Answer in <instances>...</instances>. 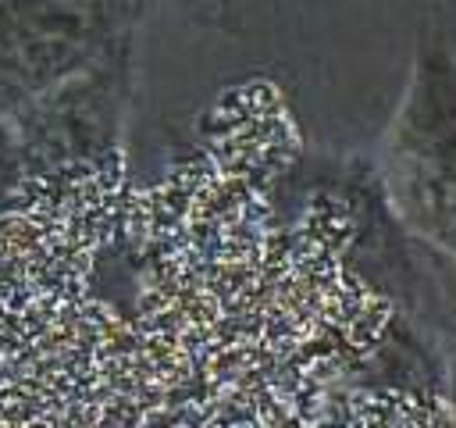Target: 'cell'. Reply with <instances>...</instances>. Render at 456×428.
Returning a JSON list of instances; mask_svg holds the SVG:
<instances>
[{
  "mask_svg": "<svg viewBox=\"0 0 456 428\" xmlns=\"http://www.w3.org/2000/svg\"><path fill=\"white\" fill-rule=\"evenodd\" d=\"M25 157H21V143L7 121V114L0 111V210L14 200L18 185L25 182Z\"/></svg>",
  "mask_w": 456,
  "mask_h": 428,
  "instance_id": "obj_4",
  "label": "cell"
},
{
  "mask_svg": "<svg viewBox=\"0 0 456 428\" xmlns=\"http://www.w3.org/2000/svg\"><path fill=\"white\" fill-rule=\"evenodd\" d=\"M449 285H452V314H456V268L449 275ZM452 399H456V321H452Z\"/></svg>",
  "mask_w": 456,
  "mask_h": 428,
  "instance_id": "obj_5",
  "label": "cell"
},
{
  "mask_svg": "<svg viewBox=\"0 0 456 428\" xmlns=\"http://www.w3.org/2000/svg\"><path fill=\"white\" fill-rule=\"evenodd\" d=\"M132 86L135 43H125L86 71L7 107L4 114L21 143L25 171H50L110 150L121 136Z\"/></svg>",
  "mask_w": 456,
  "mask_h": 428,
  "instance_id": "obj_3",
  "label": "cell"
},
{
  "mask_svg": "<svg viewBox=\"0 0 456 428\" xmlns=\"http://www.w3.org/2000/svg\"><path fill=\"white\" fill-rule=\"evenodd\" d=\"M157 0H0V111L103 61Z\"/></svg>",
  "mask_w": 456,
  "mask_h": 428,
  "instance_id": "obj_2",
  "label": "cell"
},
{
  "mask_svg": "<svg viewBox=\"0 0 456 428\" xmlns=\"http://www.w3.org/2000/svg\"><path fill=\"white\" fill-rule=\"evenodd\" d=\"M378 178L399 228L456 264V50L428 25L381 136Z\"/></svg>",
  "mask_w": 456,
  "mask_h": 428,
  "instance_id": "obj_1",
  "label": "cell"
}]
</instances>
